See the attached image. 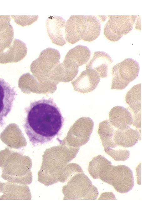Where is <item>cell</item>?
I'll return each mask as SVG.
<instances>
[{
	"mask_svg": "<svg viewBox=\"0 0 142 201\" xmlns=\"http://www.w3.org/2000/svg\"><path fill=\"white\" fill-rule=\"evenodd\" d=\"M24 111V127L34 147L50 142L63 126L64 118L52 98L32 101Z\"/></svg>",
	"mask_w": 142,
	"mask_h": 201,
	"instance_id": "6da1fadb",
	"label": "cell"
},
{
	"mask_svg": "<svg viewBox=\"0 0 142 201\" xmlns=\"http://www.w3.org/2000/svg\"><path fill=\"white\" fill-rule=\"evenodd\" d=\"M106 18L104 16H71L65 26L66 41L73 44L81 40L87 42L94 40L100 34L101 21Z\"/></svg>",
	"mask_w": 142,
	"mask_h": 201,
	"instance_id": "7a4b0ae2",
	"label": "cell"
},
{
	"mask_svg": "<svg viewBox=\"0 0 142 201\" xmlns=\"http://www.w3.org/2000/svg\"><path fill=\"white\" fill-rule=\"evenodd\" d=\"M32 165L29 157L17 154L9 156L0 154L1 177L5 180L24 185L30 184L32 180Z\"/></svg>",
	"mask_w": 142,
	"mask_h": 201,
	"instance_id": "3957f363",
	"label": "cell"
},
{
	"mask_svg": "<svg viewBox=\"0 0 142 201\" xmlns=\"http://www.w3.org/2000/svg\"><path fill=\"white\" fill-rule=\"evenodd\" d=\"M60 58L58 50L48 48L42 51L31 64V71L39 82L50 89L56 88L59 84L51 80V77L53 70L60 63Z\"/></svg>",
	"mask_w": 142,
	"mask_h": 201,
	"instance_id": "277c9868",
	"label": "cell"
},
{
	"mask_svg": "<svg viewBox=\"0 0 142 201\" xmlns=\"http://www.w3.org/2000/svg\"><path fill=\"white\" fill-rule=\"evenodd\" d=\"M67 185L68 199H96L99 192L97 188L93 185L91 180L85 175L80 167L68 178Z\"/></svg>",
	"mask_w": 142,
	"mask_h": 201,
	"instance_id": "5b68a950",
	"label": "cell"
},
{
	"mask_svg": "<svg viewBox=\"0 0 142 201\" xmlns=\"http://www.w3.org/2000/svg\"><path fill=\"white\" fill-rule=\"evenodd\" d=\"M104 28L103 34L112 42L119 40L131 31L134 25H138L139 18L137 15H108Z\"/></svg>",
	"mask_w": 142,
	"mask_h": 201,
	"instance_id": "8992f818",
	"label": "cell"
},
{
	"mask_svg": "<svg viewBox=\"0 0 142 201\" xmlns=\"http://www.w3.org/2000/svg\"><path fill=\"white\" fill-rule=\"evenodd\" d=\"M139 63L132 58L126 59L113 67L111 90H122L135 80L139 70Z\"/></svg>",
	"mask_w": 142,
	"mask_h": 201,
	"instance_id": "52a82bcc",
	"label": "cell"
},
{
	"mask_svg": "<svg viewBox=\"0 0 142 201\" xmlns=\"http://www.w3.org/2000/svg\"><path fill=\"white\" fill-rule=\"evenodd\" d=\"M116 129L107 119L99 123L97 132L105 152L115 161H124L129 158L130 152L114 142L113 136Z\"/></svg>",
	"mask_w": 142,
	"mask_h": 201,
	"instance_id": "ba28073f",
	"label": "cell"
},
{
	"mask_svg": "<svg viewBox=\"0 0 142 201\" xmlns=\"http://www.w3.org/2000/svg\"><path fill=\"white\" fill-rule=\"evenodd\" d=\"M108 184L112 186L120 193L129 192L134 185L132 171L126 165H112Z\"/></svg>",
	"mask_w": 142,
	"mask_h": 201,
	"instance_id": "9c48e42d",
	"label": "cell"
},
{
	"mask_svg": "<svg viewBox=\"0 0 142 201\" xmlns=\"http://www.w3.org/2000/svg\"><path fill=\"white\" fill-rule=\"evenodd\" d=\"M94 123L88 117H83L75 123L70 132L71 142L72 146L79 147L87 143L92 132Z\"/></svg>",
	"mask_w": 142,
	"mask_h": 201,
	"instance_id": "30bf717a",
	"label": "cell"
},
{
	"mask_svg": "<svg viewBox=\"0 0 142 201\" xmlns=\"http://www.w3.org/2000/svg\"><path fill=\"white\" fill-rule=\"evenodd\" d=\"M17 95L15 87L4 79L0 78V127L4 125V118L11 111Z\"/></svg>",
	"mask_w": 142,
	"mask_h": 201,
	"instance_id": "8fae6325",
	"label": "cell"
},
{
	"mask_svg": "<svg viewBox=\"0 0 142 201\" xmlns=\"http://www.w3.org/2000/svg\"><path fill=\"white\" fill-rule=\"evenodd\" d=\"M113 60L106 53L102 51L94 52L86 65V69H92L97 72L100 78H105L111 74Z\"/></svg>",
	"mask_w": 142,
	"mask_h": 201,
	"instance_id": "7c38bea8",
	"label": "cell"
},
{
	"mask_svg": "<svg viewBox=\"0 0 142 201\" xmlns=\"http://www.w3.org/2000/svg\"><path fill=\"white\" fill-rule=\"evenodd\" d=\"M98 74L94 70L86 69L71 82L74 90L82 93L91 92L97 87L100 80Z\"/></svg>",
	"mask_w": 142,
	"mask_h": 201,
	"instance_id": "4fadbf2b",
	"label": "cell"
},
{
	"mask_svg": "<svg viewBox=\"0 0 142 201\" xmlns=\"http://www.w3.org/2000/svg\"><path fill=\"white\" fill-rule=\"evenodd\" d=\"M66 20L61 17L51 16L46 21L47 34L54 44L63 46L66 43L65 39V28Z\"/></svg>",
	"mask_w": 142,
	"mask_h": 201,
	"instance_id": "5bb4252c",
	"label": "cell"
},
{
	"mask_svg": "<svg viewBox=\"0 0 142 201\" xmlns=\"http://www.w3.org/2000/svg\"><path fill=\"white\" fill-rule=\"evenodd\" d=\"M1 192L3 194L0 200L31 199V194L28 186L8 181L0 184Z\"/></svg>",
	"mask_w": 142,
	"mask_h": 201,
	"instance_id": "9a60e30c",
	"label": "cell"
},
{
	"mask_svg": "<svg viewBox=\"0 0 142 201\" xmlns=\"http://www.w3.org/2000/svg\"><path fill=\"white\" fill-rule=\"evenodd\" d=\"M125 101L128 105L127 108L131 113L134 120L133 126L136 129L140 128L141 85L134 86L126 93Z\"/></svg>",
	"mask_w": 142,
	"mask_h": 201,
	"instance_id": "2e32d148",
	"label": "cell"
},
{
	"mask_svg": "<svg viewBox=\"0 0 142 201\" xmlns=\"http://www.w3.org/2000/svg\"><path fill=\"white\" fill-rule=\"evenodd\" d=\"M109 119L110 124L118 129H125L134 125L133 117L130 112L122 106H116L110 110Z\"/></svg>",
	"mask_w": 142,
	"mask_h": 201,
	"instance_id": "e0dca14e",
	"label": "cell"
},
{
	"mask_svg": "<svg viewBox=\"0 0 142 201\" xmlns=\"http://www.w3.org/2000/svg\"><path fill=\"white\" fill-rule=\"evenodd\" d=\"M113 138L118 146L125 148L131 147L140 140V130L133 129L130 127L124 130L116 128Z\"/></svg>",
	"mask_w": 142,
	"mask_h": 201,
	"instance_id": "ac0fdd59",
	"label": "cell"
},
{
	"mask_svg": "<svg viewBox=\"0 0 142 201\" xmlns=\"http://www.w3.org/2000/svg\"><path fill=\"white\" fill-rule=\"evenodd\" d=\"M91 55V51L87 47L79 45L68 52L64 60L79 68L87 62Z\"/></svg>",
	"mask_w": 142,
	"mask_h": 201,
	"instance_id": "d6986e66",
	"label": "cell"
},
{
	"mask_svg": "<svg viewBox=\"0 0 142 201\" xmlns=\"http://www.w3.org/2000/svg\"><path fill=\"white\" fill-rule=\"evenodd\" d=\"M110 162L100 155L94 157L89 162L88 170L90 175L94 179H98V175L101 168Z\"/></svg>",
	"mask_w": 142,
	"mask_h": 201,
	"instance_id": "ffe728a7",
	"label": "cell"
},
{
	"mask_svg": "<svg viewBox=\"0 0 142 201\" xmlns=\"http://www.w3.org/2000/svg\"><path fill=\"white\" fill-rule=\"evenodd\" d=\"M13 29L11 24L6 29L0 31V46L11 44L13 41Z\"/></svg>",
	"mask_w": 142,
	"mask_h": 201,
	"instance_id": "44dd1931",
	"label": "cell"
},
{
	"mask_svg": "<svg viewBox=\"0 0 142 201\" xmlns=\"http://www.w3.org/2000/svg\"><path fill=\"white\" fill-rule=\"evenodd\" d=\"M18 24L22 27L29 26L36 21L38 15H11L10 16Z\"/></svg>",
	"mask_w": 142,
	"mask_h": 201,
	"instance_id": "7402d4cb",
	"label": "cell"
},
{
	"mask_svg": "<svg viewBox=\"0 0 142 201\" xmlns=\"http://www.w3.org/2000/svg\"><path fill=\"white\" fill-rule=\"evenodd\" d=\"M10 17L9 15H0V31L6 29L11 25Z\"/></svg>",
	"mask_w": 142,
	"mask_h": 201,
	"instance_id": "603a6c76",
	"label": "cell"
},
{
	"mask_svg": "<svg viewBox=\"0 0 142 201\" xmlns=\"http://www.w3.org/2000/svg\"><path fill=\"white\" fill-rule=\"evenodd\" d=\"M98 199H116V197L112 192H106L101 194Z\"/></svg>",
	"mask_w": 142,
	"mask_h": 201,
	"instance_id": "cb8c5ba5",
	"label": "cell"
},
{
	"mask_svg": "<svg viewBox=\"0 0 142 201\" xmlns=\"http://www.w3.org/2000/svg\"><path fill=\"white\" fill-rule=\"evenodd\" d=\"M1 183V182H0V183ZM1 192V191L0 188V193Z\"/></svg>",
	"mask_w": 142,
	"mask_h": 201,
	"instance_id": "d4e9b609",
	"label": "cell"
}]
</instances>
